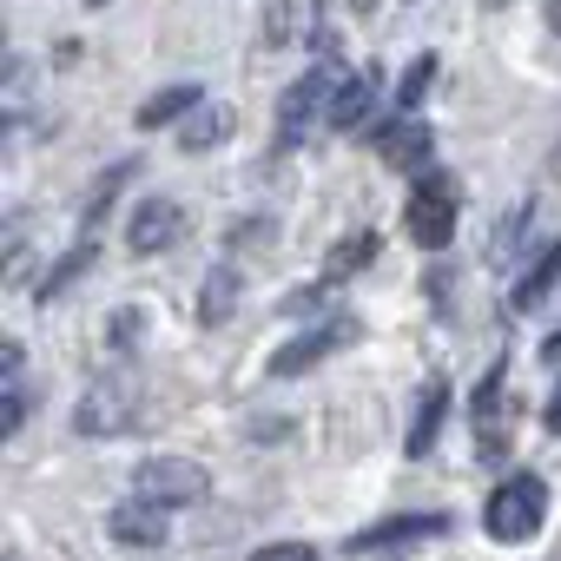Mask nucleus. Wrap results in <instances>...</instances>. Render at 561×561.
I'll return each instance as SVG.
<instances>
[{
    "label": "nucleus",
    "instance_id": "obj_16",
    "mask_svg": "<svg viewBox=\"0 0 561 561\" xmlns=\"http://www.w3.org/2000/svg\"><path fill=\"white\" fill-rule=\"evenodd\" d=\"M554 277H561V238H548V244L535 251V264L515 277V298H508V305H515V311H535V305L554 291Z\"/></svg>",
    "mask_w": 561,
    "mask_h": 561
},
{
    "label": "nucleus",
    "instance_id": "obj_19",
    "mask_svg": "<svg viewBox=\"0 0 561 561\" xmlns=\"http://www.w3.org/2000/svg\"><path fill=\"white\" fill-rule=\"evenodd\" d=\"M231 311H238V271L218 264L205 285H198V324H225Z\"/></svg>",
    "mask_w": 561,
    "mask_h": 561
},
{
    "label": "nucleus",
    "instance_id": "obj_28",
    "mask_svg": "<svg viewBox=\"0 0 561 561\" xmlns=\"http://www.w3.org/2000/svg\"><path fill=\"white\" fill-rule=\"evenodd\" d=\"M548 27H554V34H561V0H548Z\"/></svg>",
    "mask_w": 561,
    "mask_h": 561
},
{
    "label": "nucleus",
    "instance_id": "obj_11",
    "mask_svg": "<svg viewBox=\"0 0 561 561\" xmlns=\"http://www.w3.org/2000/svg\"><path fill=\"white\" fill-rule=\"evenodd\" d=\"M377 93H383V73H377V67H364V73H351V80L337 87V100H331V126H337V133H357V126L370 119V106H377Z\"/></svg>",
    "mask_w": 561,
    "mask_h": 561
},
{
    "label": "nucleus",
    "instance_id": "obj_17",
    "mask_svg": "<svg viewBox=\"0 0 561 561\" xmlns=\"http://www.w3.org/2000/svg\"><path fill=\"white\" fill-rule=\"evenodd\" d=\"M377 251H383L377 231H351V238H337V251L324 257V285H344V277H357L364 264H377Z\"/></svg>",
    "mask_w": 561,
    "mask_h": 561
},
{
    "label": "nucleus",
    "instance_id": "obj_9",
    "mask_svg": "<svg viewBox=\"0 0 561 561\" xmlns=\"http://www.w3.org/2000/svg\"><path fill=\"white\" fill-rule=\"evenodd\" d=\"M106 535L119 541V548H159L165 541V508H152V502H119V508H106Z\"/></svg>",
    "mask_w": 561,
    "mask_h": 561
},
{
    "label": "nucleus",
    "instance_id": "obj_27",
    "mask_svg": "<svg viewBox=\"0 0 561 561\" xmlns=\"http://www.w3.org/2000/svg\"><path fill=\"white\" fill-rule=\"evenodd\" d=\"M541 423H548V430L561 436V390H554V403H548V416H541Z\"/></svg>",
    "mask_w": 561,
    "mask_h": 561
},
{
    "label": "nucleus",
    "instance_id": "obj_15",
    "mask_svg": "<svg viewBox=\"0 0 561 561\" xmlns=\"http://www.w3.org/2000/svg\"><path fill=\"white\" fill-rule=\"evenodd\" d=\"M192 113H198V80H179V87L152 93V100L133 113V126H139V133H159V126H172V119H192Z\"/></svg>",
    "mask_w": 561,
    "mask_h": 561
},
{
    "label": "nucleus",
    "instance_id": "obj_21",
    "mask_svg": "<svg viewBox=\"0 0 561 561\" xmlns=\"http://www.w3.org/2000/svg\"><path fill=\"white\" fill-rule=\"evenodd\" d=\"M430 80H436V54H416V60L403 67V87H397V100H403V106H423Z\"/></svg>",
    "mask_w": 561,
    "mask_h": 561
},
{
    "label": "nucleus",
    "instance_id": "obj_7",
    "mask_svg": "<svg viewBox=\"0 0 561 561\" xmlns=\"http://www.w3.org/2000/svg\"><path fill=\"white\" fill-rule=\"evenodd\" d=\"M126 423H133V383H93L73 410L80 436H119Z\"/></svg>",
    "mask_w": 561,
    "mask_h": 561
},
{
    "label": "nucleus",
    "instance_id": "obj_12",
    "mask_svg": "<svg viewBox=\"0 0 561 561\" xmlns=\"http://www.w3.org/2000/svg\"><path fill=\"white\" fill-rule=\"evenodd\" d=\"M443 403H449V383L443 377H430L423 390H416V423H410V436H403V456H430L436 449V436H443Z\"/></svg>",
    "mask_w": 561,
    "mask_h": 561
},
{
    "label": "nucleus",
    "instance_id": "obj_23",
    "mask_svg": "<svg viewBox=\"0 0 561 561\" xmlns=\"http://www.w3.org/2000/svg\"><path fill=\"white\" fill-rule=\"evenodd\" d=\"M251 561H318V548L311 541H264Z\"/></svg>",
    "mask_w": 561,
    "mask_h": 561
},
{
    "label": "nucleus",
    "instance_id": "obj_14",
    "mask_svg": "<svg viewBox=\"0 0 561 561\" xmlns=\"http://www.w3.org/2000/svg\"><path fill=\"white\" fill-rule=\"evenodd\" d=\"M502 383H508V364H495V370L476 383V403H469L476 436H482V449H489V456H502Z\"/></svg>",
    "mask_w": 561,
    "mask_h": 561
},
{
    "label": "nucleus",
    "instance_id": "obj_30",
    "mask_svg": "<svg viewBox=\"0 0 561 561\" xmlns=\"http://www.w3.org/2000/svg\"><path fill=\"white\" fill-rule=\"evenodd\" d=\"M482 8H508V0H482Z\"/></svg>",
    "mask_w": 561,
    "mask_h": 561
},
{
    "label": "nucleus",
    "instance_id": "obj_25",
    "mask_svg": "<svg viewBox=\"0 0 561 561\" xmlns=\"http://www.w3.org/2000/svg\"><path fill=\"white\" fill-rule=\"evenodd\" d=\"M21 423H27V390H21V383H8V423H0V436H14Z\"/></svg>",
    "mask_w": 561,
    "mask_h": 561
},
{
    "label": "nucleus",
    "instance_id": "obj_4",
    "mask_svg": "<svg viewBox=\"0 0 561 561\" xmlns=\"http://www.w3.org/2000/svg\"><path fill=\"white\" fill-rule=\"evenodd\" d=\"M205 489H211V476H205L192 456H146V462L133 469V495L152 502V508H185V502H198Z\"/></svg>",
    "mask_w": 561,
    "mask_h": 561
},
{
    "label": "nucleus",
    "instance_id": "obj_20",
    "mask_svg": "<svg viewBox=\"0 0 561 561\" xmlns=\"http://www.w3.org/2000/svg\"><path fill=\"white\" fill-rule=\"evenodd\" d=\"M126 179H133V165H113V172L93 185V198H87V211H80V238H93V231H100V218L113 211V198H119V185H126Z\"/></svg>",
    "mask_w": 561,
    "mask_h": 561
},
{
    "label": "nucleus",
    "instance_id": "obj_29",
    "mask_svg": "<svg viewBox=\"0 0 561 561\" xmlns=\"http://www.w3.org/2000/svg\"><path fill=\"white\" fill-rule=\"evenodd\" d=\"M541 351H548V357H561V331H554V337H548V344H541Z\"/></svg>",
    "mask_w": 561,
    "mask_h": 561
},
{
    "label": "nucleus",
    "instance_id": "obj_2",
    "mask_svg": "<svg viewBox=\"0 0 561 561\" xmlns=\"http://www.w3.org/2000/svg\"><path fill=\"white\" fill-rule=\"evenodd\" d=\"M351 73L337 67V60H318L305 80H291V93H285V106H277V146H298L305 133H311V119L324 113L331 119V100H337V87H344Z\"/></svg>",
    "mask_w": 561,
    "mask_h": 561
},
{
    "label": "nucleus",
    "instance_id": "obj_31",
    "mask_svg": "<svg viewBox=\"0 0 561 561\" xmlns=\"http://www.w3.org/2000/svg\"><path fill=\"white\" fill-rule=\"evenodd\" d=\"M87 8H106V0H87Z\"/></svg>",
    "mask_w": 561,
    "mask_h": 561
},
{
    "label": "nucleus",
    "instance_id": "obj_3",
    "mask_svg": "<svg viewBox=\"0 0 561 561\" xmlns=\"http://www.w3.org/2000/svg\"><path fill=\"white\" fill-rule=\"evenodd\" d=\"M456 179L449 172H430L416 192H410V205H403V225H410V238L423 244V251H449V238H456Z\"/></svg>",
    "mask_w": 561,
    "mask_h": 561
},
{
    "label": "nucleus",
    "instance_id": "obj_26",
    "mask_svg": "<svg viewBox=\"0 0 561 561\" xmlns=\"http://www.w3.org/2000/svg\"><path fill=\"white\" fill-rule=\"evenodd\" d=\"M324 298H331L324 285H298V291L285 298V311H324Z\"/></svg>",
    "mask_w": 561,
    "mask_h": 561
},
{
    "label": "nucleus",
    "instance_id": "obj_24",
    "mask_svg": "<svg viewBox=\"0 0 561 561\" xmlns=\"http://www.w3.org/2000/svg\"><path fill=\"white\" fill-rule=\"evenodd\" d=\"M139 324H146V318H139V311H119V318H113V324H106V344H113V351H126V344H133V337H139Z\"/></svg>",
    "mask_w": 561,
    "mask_h": 561
},
{
    "label": "nucleus",
    "instance_id": "obj_18",
    "mask_svg": "<svg viewBox=\"0 0 561 561\" xmlns=\"http://www.w3.org/2000/svg\"><path fill=\"white\" fill-rule=\"evenodd\" d=\"M93 257H100V244H93V238H80V244H73V251L41 277V305H60V298L80 285V277H87V264H93Z\"/></svg>",
    "mask_w": 561,
    "mask_h": 561
},
{
    "label": "nucleus",
    "instance_id": "obj_1",
    "mask_svg": "<svg viewBox=\"0 0 561 561\" xmlns=\"http://www.w3.org/2000/svg\"><path fill=\"white\" fill-rule=\"evenodd\" d=\"M541 522H548V482H541L535 469L508 476V482L489 495V508H482V528H489L495 541H528V535H541Z\"/></svg>",
    "mask_w": 561,
    "mask_h": 561
},
{
    "label": "nucleus",
    "instance_id": "obj_22",
    "mask_svg": "<svg viewBox=\"0 0 561 561\" xmlns=\"http://www.w3.org/2000/svg\"><path fill=\"white\" fill-rule=\"evenodd\" d=\"M257 41H264V47H285V41H291V0H271V8H264Z\"/></svg>",
    "mask_w": 561,
    "mask_h": 561
},
{
    "label": "nucleus",
    "instance_id": "obj_6",
    "mask_svg": "<svg viewBox=\"0 0 561 561\" xmlns=\"http://www.w3.org/2000/svg\"><path fill=\"white\" fill-rule=\"evenodd\" d=\"M357 337V318H331V324H318V331H305V337H291L285 351L271 357V377H305V370H318L331 351H344Z\"/></svg>",
    "mask_w": 561,
    "mask_h": 561
},
{
    "label": "nucleus",
    "instance_id": "obj_8",
    "mask_svg": "<svg viewBox=\"0 0 561 561\" xmlns=\"http://www.w3.org/2000/svg\"><path fill=\"white\" fill-rule=\"evenodd\" d=\"M443 528H449L443 515H390V522H377V528H357V535H351V554H390V548H410V541L443 535Z\"/></svg>",
    "mask_w": 561,
    "mask_h": 561
},
{
    "label": "nucleus",
    "instance_id": "obj_5",
    "mask_svg": "<svg viewBox=\"0 0 561 561\" xmlns=\"http://www.w3.org/2000/svg\"><path fill=\"white\" fill-rule=\"evenodd\" d=\"M179 238H185V205L165 198V192H152V198L133 211V225H126V251H133V257H159V251H172Z\"/></svg>",
    "mask_w": 561,
    "mask_h": 561
},
{
    "label": "nucleus",
    "instance_id": "obj_13",
    "mask_svg": "<svg viewBox=\"0 0 561 561\" xmlns=\"http://www.w3.org/2000/svg\"><path fill=\"white\" fill-rule=\"evenodd\" d=\"M231 133H238V106L218 100V106H198V113L179 126V146H185V152H218Z\"/></svg>",
    "mask_w": 561,
    "mask_h": 561
},
{
    "label": "nucleus",
    "instance_id": "obj_10",
    "mask_svg": "<svg viewBox=\"0 0 561 561\" xmlns=\"http://www.w3.org/2000/svg\"><path fill=\"white\" fill-rule=\"evenodd\" d=\"M430 146H436V133L416 126V119H397V126L377 133V159L397 165V172H423V165H430Z\"/></svg>",
    "mask_w": 561,
    "mask_h": 561
}]
</instances>
